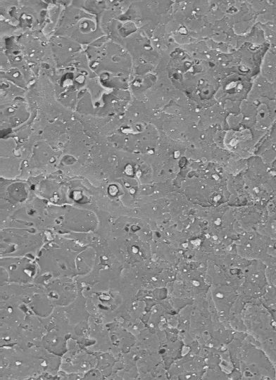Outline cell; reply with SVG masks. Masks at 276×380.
I'll use <instances>...</instances> for the list:
<instances>
[{
	"mask_svg": "<svg viewBox=\"0 0 276 380\" xmlns=\"http://www.w3.org/2000/svg\"><path fill=\"white\" fill-rule=\"evenodd\" d=\"M44 238L34 229L6 227L1 229V257L33 258L41 250Z\"/></svg>",
	"mask_w": 276,
	"mask_h": 380,
	"instance_id": "6da1fadb",
	"label": "cell"
},
{
	"mask_svg": "<svg viewBox=\"0 0 276 380\" xmlns=\"http://www.w3.org/2000/svg\"><path fill=\"white\" fill-rule=\"evenodd\" d=\"M27 257H2L1 273L6 275L5 281L27 283L37 277V266Z\"/></svg>",
	"mask_w": 276,
	"mask_h": 380,
	"instance_id": "7a4b0ae2",
	"label": "cell"
},
{
	"mask_svg": "<svg viewBox=\"0 0 276 380\" xmlns=\"http://www.w3.org/2000/svg\"><path fill=\"white\" fill-rule=\"evenodd\" d=\"M30 186L22 180H10L1 178V215L7 212L8 216L13 209H16L26 202L30 196ZM11 212V213H12Z\"/></svg>",
	"mask_w": 276,
	"mask_h": 380,
	"instance_id": "3957f363",
	"label": "cell"
},
{
	"mask_svg": "<svg viewBox=\"0 0 276 380\" xmlns=\"http://www.w3.org/2000/svg\"><path fill=\"white\" fill-rule=\"evenodd\" d=\"M263 72L269 83L276 84V51H270L266 55Z\"/></svg>",
	"mask_w": 276,
	"mask_h": 380,
	"instance_id": "277c9868",
	"label": "cell"
},
{
	"mask_svg": "<svg viewBox=\"0 0 276 380\" xmlns=\"http://www.w3.org/2000/svg\"><path fill=\"white\" fill-rule=\"evenodd\" d=\"M65 289H62L60 288L58 290L63 291H64ZM63 293L65 294V291H63ZM56 293H57V295L62 294V293L60 292V291H58V292L56 291Z\"/></svg>",
	"mask_w": 276,
	"mask_h": 380,
	"instance_id": "5b68a950",
	"label": "cell"
}]
</instances>
